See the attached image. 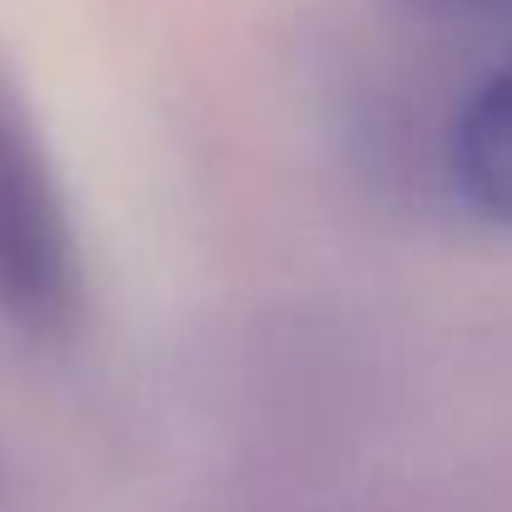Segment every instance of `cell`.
<instances>
[{"label":"cell","mask_w":512,"mask_h":512,"mask_svg":"<svg viewBox=\"0 0 512 512\" xmlns=\"http://www.w3.org/2000/svg\"><path fill=\"white\" fill-rule=\"evenodd\" d=\"M408 5L448 25H512V0H408Z\"/></svg>","instance_id":"3957f363"},{"label":"cell","mask_w":512,"mask_h":512,"mask_svg":"<svg viewBox=\"0 0 512 512\" xmlns=\"http://www.w3.org/2000/svg\"><path fill=\"white\" fill-rule=\"evenodd\" d=\"M0 324L70 343L85 324V264L50 150L0 70Z\"/></svg>","instance_id":"6da1fadb"},{"label":"cell","mask_w":512,"mask_h":512,"mask_svg":"<svg viewBox=\"0 0 512 512\" xmlns=\"http://www.w3.org/2000/svg\"><path fill=\"white\" fill-rule=\"evenodd\" d=\"M448 165L478 214L512 224V55L458 110Z\"/></svg>","instance_id":"7a4b0ae2"}]
</instances>
